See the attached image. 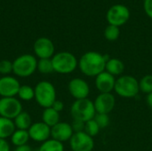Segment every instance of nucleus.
I'll list each match as a JSON object with an SVG mask.
<instances>
[{
	"instance_id": "nucleus-18",
	"label": "nucleus",
	"mask_w": 152,
	"mask_h": 151,
	"mask_svg": "<svg viewBox=\"0 0 152 151\" xmlns=\"http://www.w3.org/2000/svg\"><path fill=\"white\" fill-rule=\"evenodd\" d=\"M16 130L13 120L0 117V138L6 140Z\"/></svg>"
},
{
	"instance_id": "nucleus-23",
	"label": "nucleus",
	"mask_w": 152,
	"mask_h": 151,
	"mask_svg": "<svg viewBox=\"0 0 152 151\" xmlns=\"http://www.w3.org/2000/svg\"><path fill=\"white\" fill-rule=\"evenodd\" d=\"M17 96L21 101H29L35 99V90L30 85H20Z\"/></svg>"
},
{
	"instance_id": "nucleus-29",
	"label": "nucleus",
	"mask_w": 152,
	"mask_h": 151,
	"mask_svg": "<svg viewBox=\"0 0 152 151\" xmlns=\"http://www.w3.org/2000/svg\"><path fill=\"white\" fill-rule=\"evenodd\" d=\"M11 73H12V62L8 60L0 61V74L10 76Z\"/></svg>"
},
{
	"instance_id": "nucleus-26",
	"label": "nucleus",
	"mask_w": 152,
	"mask_h": 151,
	"mask_svg": "<svg viewBox=\"0 0 152 151\" xmlns=\"http://www.w3.org/2000/svg\"><path fill=\"white\" fill-rule=\"evenodd\" d=\"M100 130H101V128L99 127V125H97V123L95 122V120L94 118L86 122L84 132L86 133H87L89 136L94 138L95 136L98 135V133H100Z\"/></svg>"
},
{
	"instance_id": "nucleus-25",
	"label": "nucleus",
	"mask_w": 152,
	"mask_h": 151,
	"mask_svg": "<svg viewBox=\"0 0 152 151\" xmlns=\"http://www.w3.org/2000/svg\"><path fill=\"white\" fill-rule=\"evenodd\" d=\"M140 91L143 93L149 94L152 93V75H145L139 81Z\"/></svg>"
},
{
	"instance_id": "nucleus-31",
	"label": "nucleus",
	"mask_w": 152,
	"mask_h": 151,
	"mask_svg": "<svg viewBox=\"0 0 152 151\" xmlns=\"http://www.w3.org/2000/svg\"><path fill=\"white\" fill-rule=\"evenodd\" d=\"M143 7L146 14L152 19V0H144Z\"/></svg>"
},
{
	"instance_id": "nucleus-27",
	"label": "nucleus",
	"mask_w": 152,
	"mask_h": 151,
	"mask_svg": "<svg viewBox=\"0 0 152 151\" xmlns=\"http://www.w3.org/2000/svg\"><path fill=\"white\" fill-rule=\"evenodd\" d=\"M119 35H120L119 28L114 25L109 24V26H107V28L104 30V36L109 41L117 40L119 37Z\"/></svg>"
},
{
	"instance_id": "nucleus-10",
	"label": "nucleus",
	"mask_w": 152,
	"mask_h": 151,
	"mask_svg": "<svg viewBox=\"0 0 152 151\" xmlns=\"http://www.w3.org/2000/svg\"><path fill=\"white\" fill-rule=\"evenodd\" d=\"M68 89L70 95L76 100L86 99L90 93V86L88 83L80 77L71 79L68 85Z\"/></svg>"
},
{
	"instance_id": "nucleus-20",
	"label": "nucleus",
	"mask_w": 152,
	"mask_h": 151,
	"mask_svg": "<svg viewBox=\"0 0 152 151\" xmlns=\"http://www.w3.org/2000/svg\"><path fill=\"white\" fill-rule=\"evenodd\" d=\"M13 123L16 129L19 130H28L32 125V120L29 114L26 111H21L14 119Z\"/></svg>"
},
{
	"instance_id": "nucleus-17",
	"label": "nucleus",
	"mask_w": 152,
	"mask_h": 151,
	"mask_svg": "<svg viewBox=\"0 0 152 151\" xmlns=\"http://www.w3.org/2000/svg\"><path fill=\"white\" fill-rule=\"evenodd\" d=\"M105 71L114 77H120L125 71V64L118 58H110V60L106 62Z\"/></svg>"
},
{
	"instance_id": "nucleus-28",
	"label": "nucleus",
	"mask_w": 152,
	"mask_h": 151,
	"mask_svg": "<svg viewBox=\"0 0 152 151\" xmlns=\"http://www.w3.org/2000/svg\"><path fill=\"white\" fill-rule=\"evenodd\" d=\"M94 119L95 120V122L97 123V125H99V127L101 129H104V128L108 127L110 123V118L108 114L96 113Z\"/></svg>"
},
{
	"instance_id": "nucleus-30",
	"label": "nucleus",
	"mask_w": 152,
	"mask_h": 151,
	"mask_svg": "<svg viewBox=\"0 0 152 151\" xmlns=\"http://www.w3.org/2000/svg\"><path fill=\"white\" fill-rule=\"evenodd\" d=\"M70 125H71V127L73 129L74 133H80V132H84L85 131V125H86V123L83 122V121L73 119V121H72V123Z\"/></svg>"
},
{
	"instance_id": "nucleus-6",
	"label": "nucleus",
	"mask_w": 152,
	"mask_h": 151,
	"mask_svg": "<svg viewBox=\"0 0 152 151\" xmlns=\"http://www.w3.org/2000/svg\"><path fill=\"white\" fill-rule=\"evenodd\" d=\"M37 68V61L31 54H22L12 62V73L20 77L32 76Z\"/></svg>"
},
{
	"instance_id": "nucleus-13",
	"label": "nucleus",
	"mask_w": 152,
	"mask_h": 151,
	"mask_svg": "<svg viewBox=\"0 0 152 151\" xmlns=\"http://www.w3.org/2000/svg\"><path fill=\"white\" fill-rule=\"evenodd\" d=\"M34 53L39 59H52L54 55V44L47 37H40L34 44Z\"/></svg>"
},
{
	"instance_id": "nucleus-19",
	"label": "nucleus",
	"mask_w": 152,
	"mask_h": 151,
	"mask_svg": "<svg viewBox=\"0 0 152 151\" xmlns=\"http://www.w3.org/2000/svg\"><path fill=\"white\" fill-rule=\"evenodd\" d=\"M42 122L52 128L60 122V113L52 107L46 108L42 113Z\"/></svg>"
},
{
	"instance_id": "nucleus-8",
	"label": "nucleus",
	"mask_w": 152,
	"mask_h": 151,
	"mask_svg": "<svg viewBox=\"0 0 152 151\" xmlns=\"http://www.w3.org/2000/svg\"><path fill=\"white\" fill-rule=\"evenodd\" d=\"M21 111L22 105L15 97L0 99V117L13 120Z\"/></svg>"
},
{
	"instance_id": "nucleus-35",
	"label": "nucleus",
	"mask_w": 152,
	"mask_h": 151,
	"mask_svg": "<svg viewBox=\"0 0 152 151\" xmlns=\"http://www.w3.org/2000/svg\"><path fill=\"white\" fill-rule=\"evenodd\" d=\"M146 101H147V104L148 106L152 109V93L147 94V98H146Z\"/></svg>"
},
{
	"instance_id": "nucleus-2",
	"label": "nucleus",
	"mask_w": 152,
	"mask_h": 151,
	"mask_svg": "<svg viewBox=\"0 0 152 151\" xmlns=\"http://www.w3.org/2000/svg\"><path fill=\"white\" fill-rule=\"evenodd\" d=\"M115 93L122 98H134L140 92L138 80L130 75H122L116 79Z\"/></svg>"
},
{
	"instance_id": "nucleus-4",
	"label": "nucleus",
	"mask_w": 152,
	"mask_h": 151,
	"mask_svg": "<svg viewBox=\"0 0 152 151\" xmlns=\"http://www.w3.org/2000/svg\"><path fill=\"white\" fill-rule=\"evenodd\" d=\"M35 100L37 104L44 108H50L56 99V90L54 85L48 81H41L34 88Z\"/></svg>"
},
{
	"instance_id": "nucleus-5",
	"label": "nucleus",
	"mask_w": 152,
	"mask_h": 151,
	"mask_svg": "<svg viewBox=\"0 0 152 151\" xmlns=\"http://www.w3.org/2000/svg\"><path fill=\"white\" fill-rule=\"evenodd\" d=\"M96 114L94 101L86 99L76 100L70 107V115L73 119L87 122L94 117Z\"/></svg>"
},
{
	"instance_id": "nucleus-3",
	"label": "nucleus",
	"mask_w": 152,
	"mask_h": 151,
	"mask_svg": "<svg viewBox=\"0 0 152 151\" xmlns=\"http://www.w3.org/2000/svg\"><path fill=\"white\" fill-rule=\"evenodd\" d=\"M54 72L67 75L72 73L78 67V61L69 52H60L52 58Z\"/></svg>"
},
{
	"instance_id": "nucleus-12",
	"label": "nucleus",
	"mask_w": 152,
	"mask_h": 151,
	"mask_svg": "<svg viewBox=\"0 0 152 151\" xmlns=\"http://www.w3.org/2000/svg\"><path fill=\"white\" fill-rule=\"evenodd\" d=\"M20 84L18 79L12 76L0 77V96L2 98L15 97L18 94Z\"/></svg>"
},
{
	"instance_id": "nucleus-9",
	"label": "nucleus",
	"mask_w": 152,
	"mask_h": 151,
	"mask_svg": "<svg viewBox=\"0 0 152 151\" xmlns=\"http://www.w3.org/2000/svg\"><path fill=\"white\" fill-rule=\"evenodd\" d=\"M69 146L72 151H93L94 141L85 132L75 133L69 140Z\"/></svg>"
},
{
	"instance_id": "nucleus-7",
	"label": "nucleus",
	"mask_w": 152,
	"mask_h": 151,
	"mask_svg": "<svg viewBox=\"0 0 152 151\" xmlns=\"http://www.w3.org/2000/svg\"><path fill=\"white\" fill-rule=\"evenodd\" d=\"M130 18L129 9L123 4H115L107 12L106 19L110 25H114L119 28L127 22Z\"/></svg>"
},
{
	"instance_id": "nucleus-16",
	"label": "nucleus",
	"mask_w": 152,
	"mask_h": 151,
	"mask_svg": "<svg viewBox=\"0 0 152 151\" xmlns=\"http://www.w3.org/2000/svg\"><path fill=\"white\" fill-rule=\"evenodd\" d=\"M95 86L100 93H110L114 91L116 78L107 71H103L95 77Z\"/></svg>"
},
{
	"instance_id": "nucleus-15",
	"label": "nucleus",
	"mask_w": 152,
	"mask_h": 151,
	"mask_svg": "<svg viewBox=\"0 0 152 151\" xmlns=\"http://www.w3.org/2000/svg\"><path fill=\"white\" fill-rule=\"evenodd\" d=\"M74 134L71 125L66 122H59L51 128V137L61 143L68 142Z\"/></svg>"
},
{
	"instance_id": "nucleus-1",
	"label": "nucleus",
	"mask_w": 152,
	"mask_h": 151,
	"mask_svg": "<svg viewBox=\"0 0 152 151\" xmlns=\"http://www.w3.org/2000/svg\"><path fill=\"white\" fill-rule=\"evenodd\" d=\"M109 60V55L90 51L81 56L78 61V68L85 76L95 77L102 72L105 71L106 62Z\"/></svg>"
},
{
	"instance_id": "nucleus-34",
	"label": "nucleus",
	"mask_w": 152,
	"mask_h": 151,
	"mask_svg": "<svg viewBox=\"0 0 152 151\" xmlns=\"http://www.w3.org/2000/svg\"><path fill=\"white\" fill-rule=\"evenodd\" d=\"M14 151H32V149L30 148V146H28V144H26V145H22V146L16 147Z\"/></svg>"
},
{
	"instance_id": "nucleus-14",
	"label": "nucleus",
	"mask_w": 152,
	"mask_h": 151,
	"mask_svg": "<svg viewBox=\"0 0 152 151\" xmlns=\"http://www.w3.org/2000/svg\"><path fill=\"white\" fill-rule=\"evenodd\" d=\"M29 138L37 142H44L51 137V127L44 122H36L28 130Z\"/></svg>"
},
{
	"instance_id": "nucleus-11",
	"label": "nucleus",
	"mask_w": 152,
	"mask_h": 151,
	"mask_svg": "<svg viewBox=\"0 0 152 151\" xmlns=\"http://www.w3.org/2000/svg\"><path fill=\"white\" fill-rule=\"evenodd\" d=\"M94 104L96 113L109 115L115 108L116 98L111 93H100L94 101Z\"/></svg>"
},
{
	"instance_id": "nucleus-33",
	"label": "nucleus",
	"mask_w": 152,
	"mask_h": 151,
	"mask_svg": "<svg viewBox=\"0 0 152 151\" xmlns=\"http://www.w3.org/2000/svg\"><path fill=\"white\" fill-rule=\"evenodd\" d=\"M0 151H10V145L4 139L0 138Z\"/></svg>"
},
{
	"instance_id": "nucleus-32",
	"label": "nucleus",
	"mask_w": 152,
	"mask_h": 151,
	"mask_svg": "<svg viewBox=\"0 0 152 151\" xmlns=\"http://www.w3.org/2000/svg\"><path fill=\"white\" fill-rule=\"evenodd\" d=\"M52 108L60 113V112H61V111H62V110H63V109H64V103H63L61 101L56 100V101L53 102V104L52 105Z\"/></svg>"
},
{
	"instance_id": "nucleus-22",
	"label": "nucleus",
	"mask_w": 152,
	"mask_h": 151,
	"mask_svg": "<svg viewBox=\"0 0 152 151\" xmlns=\"http://www.w3.org/2000/svg\"><path fill=\"white\" fill-rule=\"evenodd\" d=\"M38 151H64V146L63 143L54 139H49L42 142Z\"/></svg>"
},
{
	"instance_id": "nucleus-24",
	"label": "nucleus",
	"mask_w": 152,
	"mask_h": 151,
	"mask_svg": "<svg viewBox=\"0 0 152 151\" xmlns=\"http://www.w3.org/2000/svg\"><path fill=\"white\" fill-rule=\"evenodd\" d=\"M37 70H38L41 74L45 75L54 72L52 59H39V61H37Z\"/></svg>"
},
{
	"instance_id": "nucleus-21",
	"label": "nucleus",
	"mask_w": 152,
	"mask_h": 151,
	"mask_svg": "<svg viewBox=\"0 0 152 151\" xmlns=\"http://www.w3.org/2000/svg\"><path fill=\"white\" fill-rule=\"evenodd\" d=\"M10 138H11L12 143L15 147L26 145L28 140L30 139L27 130H19V129H16Z\"/></svg>"
}]
</instances>
